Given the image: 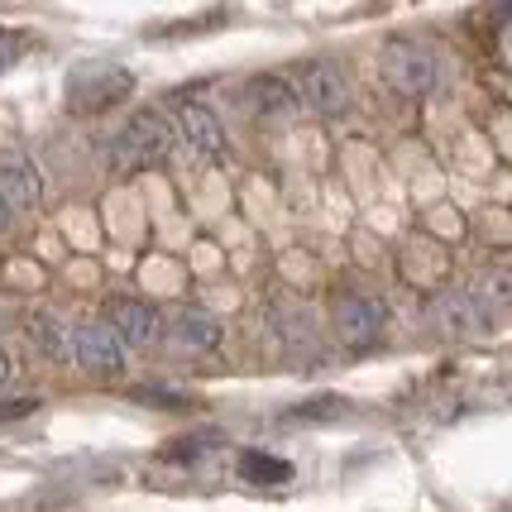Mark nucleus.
Listing matches in <instances>:
<instances>
[{
    "label": "nucleus",
    "instance_id": "12",
    "mask_svg": "<svg viewBox=\"0 0 512 512\" xmlns=\"http://www.w3.org/2000/svg\"><path fill=\"white\" fill-rule=\"evenodd\" d=\"M240 479H249V484H288L292 465L278 460V455H264V450H245L240 455Z\"/></svg>",
    "mask_w": 512,
    "mask_h": 512
},
{
    "label": "nucleus",
    "instance_id": "11",
    "mask_svg": "<svg viewBox=\"0 0 512 512\" xmlns=\"http://www.w3.org/2000/svg\"><path fill=\"white\" fill-rule=\"evenodd\" d=\"M249 106L259 115H278V120H292V115L302 111V101H297L288 77H268V72L249 82Z\"/></svg>",
    "mask_w": 512,
    "mask_h": 512
},
{
    "label": "nucleus",
    "instance_id": "18",
    "mask_svg": "<svg viewBox=\"0 0 512 512\" xmlns=\"http://www.w3.org/2000/svg\"><path fill=\"white\" fill-rule=\"evenodd\" d=\"M39 402L34 398H20V402H0V422H15V417H29Z\"/></svg>",
    "mask_w": 512,
    "mask_h": 512
},
{
    "label": "nucleus",
    "instance_id": "16",
    "mask_svg": "<svg viewBox=\"0 0 512 512\" xmlns=\"http://www.w3.org/2000/svg\"><path fill=\"white\" fill-rule=\"evenodd\" d=\"M331 412H340V402H335V398H316V402H302V407H292L288 422H312V417H331Z\"/></svg>",
    "mask_w": 512,
    "mask_h": 512
},
{
    "label": "nucleus",
    "instance_id": "1",
    "mask_svg": "<svg viewBox=\"0 0 512 512\" xmlns=\"http://www.w3.org/2000/svg\"><path fill=\"white\" fill-rule=\"evenodd\" d=\"M173 154V134H168V120L158 111H139L130 115L120 134L111 144V163L125 168V173H139V168H158L163 158Z\"/></svg>",
    "mask_w": 512,
    "mask_h": 512
},
{
    "label": "nucleus",
    "instance_id": "6",
    "mask_svg": "<svg viewBox=\"0 0 512 512\" xmlns=\"http://www.w3.org/2000/svg\"><path fill=\"white\" fill-rule=\"evenodd\" d=\"M67 345H72V355L82 359L91 374H120V369H125V340L115 335L111 321L77 326V331L67 335Z\"/></svg>",
    "mask_w": 512,
    "mask_h": 512
},
{
    "label": "nucleus",
    "instance_id": "5",
    "mask_svg": "<svg viewBox=\"0 0 512 512\" xmlns=\"http://www.w3.org/2000/svg\"><path fill=\"white\" fill-rule=\"evenodd\" d=\"M178 130H182V139H187V149H192L201 163H225V158H230L225 125H221V115L211 111V106H201V101L178 106Z\"/></svg>",
    "mask_w": 512,
    "mask_h": 512
},
{
    "label": "nucleus",
    "instance_id": "10",
    "mask_svg": "<svg viewBox=\"0 0 512 512\" xmlns=\"http://www.w3.org/2000/svg\"><path fill=\"white\" fill-rule=\"evenodd\" d=\"M173 345L182 350H197V355H211L216 345H221V321L216 316H206L201 307H187V312L173 316Z\"/></svg>",
    "mask_w": 512,
    "mask_h": 512
},
{
    "label": "nucleus",
    "instance_id": "7",
    "mask_svg": "<svg viewBox=\"0 0 512 512\" xmlns=\"http://www.w3.org/2000/svg\"><path fill=\"white\" fill-rule=\"evenodd\" d=\"M106 316H111L115 335H120L125 345H139V350H149L158 335H163V321H158L154 302H144V297H111V302H106Z\"/></svg>",
    "mask_w": 512,
    "mask_h": 512
},
{
    "label": "nucleus",
    "instance_id": "4",
    "mask_svg": "<svg viewBox=\"0 0 512 512\" xmlns=\"http://www.w3.org/2000/svg\"><path fill=\"white\" fill-rule=\"evenodd\" d=\"M383 77L407 96H422V91L436 87V58H431V48L398 39V44L383 48Z\"/></svg>",
    "mask_w": 512,
    "mask_h": 512
},
{
    "label": "nucleus",
    "instance_id": "14",
    "mask_svg": "<svg viewBox=\"0 0 512 512\" xmlns=\"http://www.w3.org/2000/svg\"><path fill=\"white\" fill-rule=\"evenodd\" d=\"M134 402H144V407H173V412H192L197 407L187 393H168V388H134Z\"/></svg>",
    "mask_w": 512,
    "mask_h": 512
},
{
    "label": "nucleus",
    "instance_id": "17",
    "mask_svg": "<svg viewBox=\"0 0 512 512\" xmlns=\"http://www.w3.org/2000/svg\"><path fill=\"white\" fill-rule=\"evenodd\" d=\"M20 53H24V39H20V34L0 29V72H5V67H15V63H20Z\"/></svg>",
    "mask_w": 512,
    "mask_h": 512
},
{
    "label": "nucleus",
    "instance_id": "20",
    "mask_svg": "<svg viewBox=\"0 0 512 512\" xmlns=\"http://www.w3.org/2000/svg\"><path fill=\"white\" fill-rule=\"evenodd\" d=\"M10 225V206H5V197H0V230Z\"/></svg>",
    "mask_w": 512,
    "mask_h": 512
},
{
    "label": "nucleus",
    "instance_id": "9",
    "mask_svg": "<svg viewBox=\"0 0 512 512\" xmlns=\"http://www.w3.org/2000/svg\"><path fill=\"white\" fill-rule=\"evenodd\" d=\"M335 321H340V335H345L350 345H369V340L383 331V307L374 297H345Z\"/></svg>",
    "mask_w": 512,
    "mask_h": 512
},
{
    "label": "nucleus",
    "instance_id": "3",
    "mask_svg": "<svg viewBox=\"0 0 512 512\" xmlns=\"http://www.w3.org/2000/svg\"><path fill=\"white\" fill-rule=\"evenodd\" d=\"M292 91H297V101H302V111L312 115H340L350 106V87H345V72L326 58H312V63H297L288 72Z\"/></svg>",
    "mask_w": 512,
    "mask_h": 512
},
{
    "label": "nucleus",
    "instance_id": "15",
    "mask_svg": "<svg viewBox=\"0 0 512 512\" xmlns=\"http://www.w3.org/2000/svg\"><path fill=\"white\" fill-rule=\"evenodd\" d=\"M34 335L44 340V355H53V359L67 355V340H63V331H58V321H53V316H34Z\"/></svg>",
    "mask_w": 512,
    "mask_h": 512
},
{
    "label": "nucleus",
    "instance_id": "2",
    "mask_svg": "<svg viewBox=\"0 0 512 512\" xmlns=\"http://www.w3.org/2000/svg\"><path fill=\"white\" fill-rule=\"evenodd\" d=\"M134 91V77L115 63H82L67 77V106L77 115H101Z\"/></svg>",
    "mask_w": 512,
    "mask_h": 512
},
{
    "label": "nucleus",
    "instance_id": "8",
    "mask_svg": "<svg viewBox=\"0 0 512 512\" xmlns=\"http://www.w3.org/2000/svg\"><path fill=\"white\" fill-rule=\"evenodd\" d=\"M0 197H5V206H39L44 201V178L24 154H0Z\"/></svg>",
    "mask_w": 512,
    "mask_h": 512
},
{
    "label": "nucleus",
    "instance_id": "19",
    "mask_svg": "<svg viewBox=\"0 0 512 512\" xmlns=\"http://www.w3.org/2000/svg\"><path fill=\"white\" fill-rule=\"evenodd\" d=\"M5 383H10V355L0 350V388H5Z\"/></svg>",
    "mask_w": 512,
    "mask_h": 512
},
{
    "label": "nucleus",
    "instance_id": "13",
    "mask_svg": "<svg viewBox=\"0 0 512 512\" xmlns=\"http://www.w3.org/2000/svg\"><path fill=\"white\" fill-rule=\"evenodd\" d=\"M211 446H221V436L216 431H197V436H178V441H168V450H163V460H173V465H192V460H201Z\"/></svg>",
    "mask_w": 512,
    "mask_h": 512
}]
</instances>
